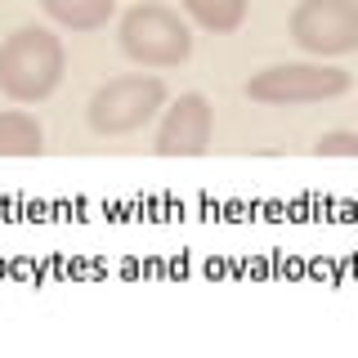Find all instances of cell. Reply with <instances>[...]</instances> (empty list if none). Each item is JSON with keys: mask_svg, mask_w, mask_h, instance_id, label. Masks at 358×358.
I'll return each mask as SVG.
<instances>
[{"mask_svg": "<svg viewBox=\"0 0 358 358\" xmlns=\"http://www.w3.org/2000/svg\"><path fill=\"white\" fill-rule=\"evenodd\" d=\"M41 5H45V14H50L54 22H63V27L94 31V27H103V22L112 18L117 0H41Z\"/></svg>", "mask_w": 358, "mask_h": 358, "instance_id": "52a82bcc", "label": "cell"}, {"mask_svg": "<svg viewBox=\"0 0 358 358\" xmlns=\"http://www.w3.org/2000/svg\"><path fill=\"white\" fill-rule=\"evenodd\" d=\"M318 157H358V130H327L313 143Z\"/></svg>", "mask_w": 358, "mask_h": 358, "instance_id": "30bf717a", "label": "cell"}, {"mask_svg": "<svg viewBox=\"0 0 358 358\" xmlns=\"http://www.w3.org/2000/svg\"><path fill=\"white\" fill-rule=\"evenodd\" d=\"M45 134L27 112H0V157H41Z\"/></svg>", "mask_w": 358, "mask_h": 358, "instance_id": "ba28073f", "label": "cell"}, {"mask_svg": "<svg viewBox=\"0 0 358 358\" xmlns=\"http://www.w3.org/2000/svg\"><path fill=\"white\" fill-rule=\"evenodd\" d=\"M184 9L197 27L215 31V36H229L246 22V0H184Z\"/></svg>", "mask_w": 358, "mask_h": 358, "instance_id": "9c48e42d", "label": "cell"}, {"mask_svg": "<svg viewBox=\"0 0 358 358\" xmlns=\"http://www.w3.org/2000/svg\"><path fill=\"white\" fill-rule=\"evenodd\" d=\"M350 90V72L345 67H322V63H278L264 67L246 81V99L251 103H273V108H291V103H322Z\"/></svg>", "mask_w": 358, "mask_h": 358, "instance_id": "3957f363", "label": "cell"}, {"mask_svg": "<svg viewBox=\"0 0 358 358\" xmlns=\"http://www.w3.org/2000/svg\"><path fill=\"white\" fill-rule=\"evenodd\" d=\"M210 126H215V112H210L206 94H179L162 117L157 130V157H201L210 148Z\"/></svg>", "mask_w": 358, "mask_h": 358, "instance_id": "8992f818", "label": "cell"}, {"mask_svg": "<svg viewBox=\"0 0 358 358\" xmlns=\"http://www.w3.org/2000/svg\"><path fill=\"white\" fill-rule=\"evenodd\" d=\"M291 41L318 59L358 50V0H300L291 14Z\"/></svg>", "mask_w": 358, "mask_h": 358, "instance_id": "5b68a950", "label": "cell"}, {"mask_svg": "<svg viewBox=\"0 0 358 358\" xmlns=\"http://www.w3.org/2000/svg\"><path fill=\"white\" fill-rule=\"evenodd\" d=\"M166 108V85L157 76H117V81L99 85L90 99V126L99 134H130L139 126H148L157 112Z\"/></svg>", "mask_w": 358, "mask_h": 358, "instance_id": "277c9868", "label": "cell"}, {"mask_svg": "<svg viewBox=\"0 0 358 358\" xmlns=\"http://www.w3.org/2000/svg\"><path fill=\"white\" fill-rule=\"evenodd\" d=\"M121 50L139 67H179L193 54V31L166 5H134L121 18Z\"/></svg>", "mask_w": 358, "mask_h": 358, "instance_id": "7a4b0ae2", "label": "cell"}, {"mask_svg": "<svg viewBox=\"0 0 358 358\" xmlns=\"http://www.w3.org/2000/svg\"><path fill=\"white\" fill-rule=\"evenodd\" d=\"M67 72V50L45 27H18L0 45V90L14 103H41L59 90Z\"/></svg>", "mask_w": 358, "mask_h": 358, "instance_id": "6da1fadb", "label": "cell"}]
</instances>
